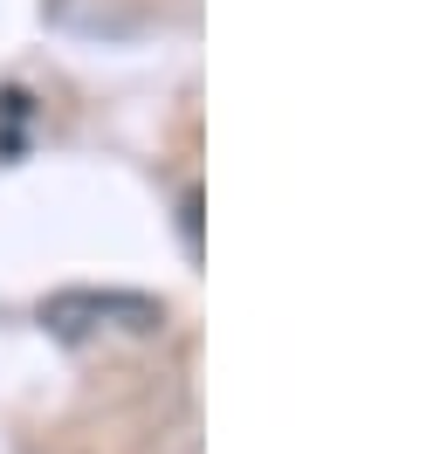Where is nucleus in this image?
<instances>
[{
    "instance_id": "nucleus-1",
    "label": "nucleus",
    "mask_w": 447,
    "mask_h": 454,
    "mask_svg": "<svg viewBox=\"0 0 447 454\" xmlns=\"http://www.w3.org/2000/svg\"><path fill=\"white\" fill-rule=\"evenodd\" d=\"M104 317H124V331H159V324H166V310H159L152 296H90V289H62V296L42 303V324L62 331V338H76L90 324H104Z\"/></svg>"
}]
</instances>
